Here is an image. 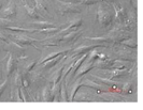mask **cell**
I'll return each mask as SVG.
<instances>
[{
  "mask_svg": "<svg viewBox=\"0 0 143 110\" xmlns=\"http://www.w3.org/2000/svg\"><path fill=\"white\" fill-rule=\"evenodd\" d=\"M15 13V7L14 6H12V7H10V8H8L7 9V11H6V15H11V14H14Z\"/></svg>",
  "mask_w": 143,
  "mask_h": 110,
  "instance_id": "9c48e42d",
  "label": "cell"
},
{
  "mask_svg": "<svg viewBox=\"0 0 143 110\" xmlns=\"http://www.w3.org/2000/svg\"><path fill=\"white\" fill-rule=\"evenodd\" d=\"M94 46H87V47H81V48H77V49H75L74 50V52L76 53V54H80V53H83V52H85V51H88V50H90Z\"/></svg>",
  "mask_w": 143,
  "mask_h": 110,
  "instance_id": "7a4b0ae2",
  "label": "cell"
},
{
  "mask_svg": "<svg viewBox=\"0 0 143 110\" xmlns=\"http://www.w3.org/2000/svg\"><path fill=\"white\" fill-rule=\"evenodd\" d=\"M57 62H58V59H57V58H56V59L53 58L51 61H47V62L45 63V67H46V68H50V67H52V66H54Z\"/></svg>",
  "mask_w": 143,
  "mask_h": 110,
  "instance_id": "277c9868",
  "label": "cell"
},
{
  "mask_svg": "<svg viewBox=\"0 0 143 110\" xmlns=\"http://www.w3.org/2000/svg\"><path fill=\"white\" fill-rule=\"evenodd\" d=\"M61 70H62V67L60 68V71H58V72L54 75V84H57V82L60 80V77H61Z\"/></svg>",
  "mask_w": 143,
  "mask_h": 110,
  "instance_id": "52a82bcc",
  "label": "cell"
},
{
  "mask_svg": "<svg viewBox=\"0 0 143 110\" xmlns=\"http://www.w3.org/2000/svg\"><path fill=\"white\" fill-rule=\"evenodd\" d=\"M0 7H1V2H0Z\"/></svg>",
  "mask_w": 143,
  "mask_h": 110,
  "instance_id": "9a60e30c",
  "label": "cell"
},
{
  "mask_svg": "<svg viewBox=\"0 0 143 110\" xmlns=\"http://www.w3.org/2000/svg\"><path fill=\"white\" fill-rule=\"evenodd\" d=\"M15 81H16V84L21 85V81H22V77H21V74H19V73H18V74L16 75V79H15Z\"/></svg>",
  "mask_w": 143,
  "mask_h": 110,
  "instance_id": "8fae6325",
  "label": "cell"
},
{
  "mask_svg": "<svg viewBox=\"0 0 143 110\" xmlns=\"http://www.w3.org/2000/svg\"><path fill=\"white\" fill-rule=\"evenodd\" d=\"M14 67H15V61L12 59V57H10L9 59V62H8V73H12V71L14 70Z\"/></svg>",
  "mask_w": 143,
  "mask_h": 110,
  "instance_id": "6da1fadb",
  "label": "cell"
},
{
  "mask_svg": "<svg viewBox=\"0 0 143 110\" xmlns=\"http://www.w3.org/2000/svg\"><path fill=\"white\" fill-rule=\"evenodd\" d=\"M81 87V84H76L73 86V89H72V92H71V100H73V96L75 95V93H76V90H79V88Z\"/></svg>",
  "mask_w": 143,
  "mask_h": 110,
  "instance_id": "8992f818",
  "label": "cell"
},
{
  "mask_svg": "<svg viewBox=\"0 0 143 110\" xmlns=\"http://www.w3.org/2000/svg\"><path fill=\"white\" fill-rule=\"evenodd\" d=\"M17 40H18V42H19L21 44H31V43H32V40H30V38H23V37H18Z\"/></svg>",
  "mask_w": 143,
  "mask_h": 110,
  "instance_id": "5b68a950",
  "label": "cell"
},
{
  "mask_svg": "<svg viewBox=\"0 0 143 110\" xmlns=\"http://www.w3.org/2000/svg\"><path fill=\"white\" fill-rule=\"evenodd\" d=\"M34 66V62H31L27 67H26V70H27V71H30V70H32V67Z\"/></svg>",
  "mask_w": 143,
  "mask_h": 110,
  "instance_id": "4fadbf2b",
  "label": "cell"
},
{
  "mask_svg": "<svg viewBox=\"0 0 143 110\" xmlns=\"http://www.w3.org/2000/svg\"><path fill=\"white\" fill-rule=\"evenodd\" d=\"M75 36H76V33L72 32V33H69V34H67V35H65V36L62 37V40H63V41H69V40L74 38Z\"/></svg>",
  "mask_w": 143,
  "mask_h": 110,
  "instance_id": "ba28073f",
  "label": "cell"
},
{
  "mask_svg": "<svg viewBox=\"0 0 143 110\" xmlns=\"http://www.w3.org/2000/svg\"><path fill=\"white\" fill-rule=\"evenodd\" d=\"M26 9H27V12L29 13V14H30V15H31L32 17H39V16H38V14H37V13L32 11V9H30V8H28V7H26Z\"/></svg>",
  "mask_w": 143,
  "mask_h": 110,
  "instance_id": "30bf717a",
  "label": "cell"
},
{
  "mask_svg": "<svg viewBox=\"0 0 143 110\" xmlns=\"http://www.w3.org/2000/svg\"><path fill=\"white\" fill-rule=\"evenodd\" d=\"M93 66V64L92 63H89V64H87V65H84L81 70L79 71V73H76V75H82V74H84L85 72H87V71H89V68Z\"/></svg>",
  "mask_w": 143,
  "mask_h": 110,
  "instance_id": "3957f363",
  "label": "cell"
},
{
  "mask_svg": "<svg viewBox=\"0 0 143 110\" xmlns=\"http://www.w3.org/2000/svg\"><path fill=\"white\" fill-rule=\"evenodd\" d=\"M0 38H1V40H3V41H7V38H6V37H4V36H3L1 33H0Z\"/></svg>",
  "mask_w": 143,
  "mask_h": 110,
  "instance_id": "5bb4252c",
  "label": "cell"
},
{
  "mask_svg": "<svg viewBox=\"0 0 143 110\" xmlns=\"http://www.w3.org/2000/svg\"><path fill=\"white\" fill-rule=\"evenodd\" d=\"M6 85H7V81H4L3 84L0 86V95H1V93H2V91L4 90V87H6Z\"/></svg>",
  "mask_w": 143,
  "mask_h": 110,
  "instance_id": "7c38bea8",
  "label": "cell"
}]
</instances>
